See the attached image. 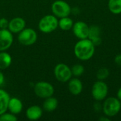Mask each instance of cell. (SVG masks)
<instances>
[{"label":"cell","instance_id":"6da1fadb","mask_svg":"<svg viewBox=\"0 0 121 121\" xmlns=\"http://www.w3.org/2000/svg\"><path fill=\"white\" fill-rule=\"evenodd\" d=\"M95 47L89 38L79 40L74 47V55L82 61H87L94 56Z\"/></svg>","mask_w":121,"mask_h":121},{"label":"cell","instance_id":"7a4b0ae2","mask_svg":"<svg viewBox=\"0 0 121 121\" xmlns=\"http://www.w3.org/2000/svg\"><path fill=\"white\" fill-rule=\"evenodd\" d=\"M121 110V101L114 96L106 97L102 104V112L108 118H112L118 114Z\"/></svg>","mask_w":121,"mask_h":121},{"label":"cell","instance_id":"3957f363","mask_svg":"<svg viewBox=\"0 0 121 121\" xmlns=\"http://www.w3.org/2000/svg\"><path fill=\"white\" fill-rule=\"evenodd\" d=\"M58 27V19L55 15H46L39 21L38 28L44 33H50L55 30Z\"/></svg>","mask_w":121,"mask_h":121},{"label":"cell","instance_id":"277c9868","mask_svg":"<svg viewBox=\"0 0 121 121\" xmlns=\"http://www.w3.org/2000/svg\"><path fill=\"white\" fill-rule=\"evenodd\" d=\"M108 86L104 81L97 80L91 88V96L98 102L104 101L108 96Z\"/></svg>","mask_w":121,"mask_h":121},{"label":"cell","instance_id":"5b68a950","mask_svg":"<svg viewBox=\"0 0 121 121\" xmlns=\"http://www.w3.org/2000/svg\"><path fill=\"white\" fill-rule=\"evenodd\" d=\"M51 10L53 15L59 18L69 16L72 11V9L69 4L63 0L55 1L52 4Z\"/></svg>","mask_w":121,"mask_h":121},{"label":"cell","instance_id":"8992f818","mask_svg":"<svg viewBox=\"0 0 121 121\" xmlns=\"http://www.w3.org/2000/svg\"><path fill=\"white\" fill-rule=\"evenodd\" d=\"M34 92L35 95L41 99H47L54 94L55 89L53 86L48 82H38L34 87Z\"/></svg>","mask_w":121,"mask_h":121},{"label":"cell","instance_id":"52a82bcc","mask_svg":"<svg viewBox=\"0 0 121 121\" xmlns=\"http://www.w3.org/2000/svg\"><path fill=\"white\" fill-rule=\"evenodd\" d=\"M54 75L57 81L62 83L67 82L72 77L71 68L65 63H59L55 67Z\"/></svg>","mask_w":121,"mask_h":121},{"label":"cell","instance_id":"ba28073f","mask_svg":"<svg viewBox=\"0 0 121 121\" xmlns=\"http://www.w3.org/2000/svg\"><path fill=\"white\" fill-rule=\"evenodd\" d=\"M38 38V35L36 32L30 28H24L22 30L18 35V42L26 46L31 45L34 44Z\"/></svg>","mask_w":121,"mask_h":121},{"label":"cell","instance_id":"9c48e42d","mask_svg":"<svg viewBox=\"0 0 121 121\" xmlns=\"http://www.w3.org/2000/svg\"><path fill=\"white\" fill-rule=\"evenodd\" d=\"M72 32L74 35L79 40L88 38L89 31V26L84 22V21H77L74 23L72 26Z\"/></svg>","mask_w":121,"mask_h":121},{"label":"cell","instance_id":"30bf717a","mask_svg":"<svg viewBox=\"0 0 121 121\" xmlns=\"http://www.w3.org/2000/svg\"><path fill=\"white\" fill-rule=\"evenodd\" d=\"M13 37L12 33L8 29H0V52L6 51L12 45Z\"/></svg>","mask_w":121,"mask_h":121},{"label":"cell","instance_id":"8fae6325","mask_svg":"<svg viewBox=\"0 0 121 121\" xmlns=\"http://www.w3.org/2000/svg\"><path fill=\"white\" fill-rule=\"evenodd\" d=\"M26 27V21L21 17H15L9 21L8 29L12 33H19Z\"/></svg>","mask_w":121,"mask_h":121},{"label":"cell","instance_id":"7c38bea8","mask_svg":"<svg viewBox=\"0 0 121 121\" xmlns=\"http://www.w3.org/2000/svg\"><path fill=\"white\" fill-rule=\"evenodd\" d=\"M101 30L97 25H92L89 26L88 38L93 43L95 46L99 45L101 43Z\"/></svg>","mask_w":121,"mask_h":121},{"label":"cell","instance_id":"4fadbf2b","mask_svg":"<svg viewBox=\"0 0 121 121\" xmlns=\"http://www.w3.org/2000/svg\"><path fill=\"white\" fill-rule=\"evenodd\" d=\"M68 89L72 95L78 96L83 91V84L78 77L71 78L68 81Z\"/></svg>","mask_w":121,"mask_h":121},{"label":"cell","instance_id":"5bb4252c","mask_svg":"<svg viewBox=\"0 0 121 121\" xmlns=\"http://www.w3.org/2000/svg\"><path fill=\"white\" fill-rule=\"evenodd\" d=\"M22 109L23 104L19 99L16 97L10 98L8 104V110L9 111L10 113L14 115H17L22 111Z\"/></svg>","mask_w":121,"mask_h":121},{"label":"cell","instance_id":"9a60e30c","mask_svg":"<svg viewBox=\"0 0 121 121\" xmlns=\"http://www.w3.org/2000/svg\"><path fill=\"white\" fill-rule=\"evenodd\" d=\"M43 115L42 108L36 105L31 106L27 108L26 111V118L30 121H37L41 118Z\"/></svg>","mask_w":121,"mask_h":121},{"label":"cell","instance_id":"2e32d148","mask_svg":"<svg viewBox=\"0 0 121 121\" xmlns=\"http://www.w3.org/2000/svg\"><path fill=\"white\" fill-rule=\"evenodd\" d=\"M10 98L9 94L5 90L0 89V115L6 112L8 110V104Z\"/></svg>","mask_w":121,"mask_h":121},{"label":"cell","instance_id":"e0dca14e","mask_svg":"<svg viewBox=\"0 0 121 121\" xmlns=\"http://www.w3.org/2000/svg\"><path fill=\"white\" fill-rule=\"evenodd\" d=\"M45 101L43 102V108L47 112H52L54 111L58 106V101L56 98L50 96L47 99H45Z\"/></svg>","mask_w":121,"mask_h":121},{"label":"cell","instance_id":"ac0fdd59","mask_svg":"<svg viewBox=\"0 0 121 121\" xmlns=\"http://www.w3.org/2000/svg\"><path fill=\"white\" fill-rule=\"evenodd\" d=\"M12 62L11 56L5 51L0 52V70L8 68Z\"/></svg>","mask_w":121,"mask_h":121},{"label":"cell","instance_id":"d6986e66","mask_svg":"<svg viewBox=\"0 0 121 121\" xmlns=\"http://www.w3.org/2000/svg\"><path fill=\"white\" fill-rule=\"evenodd\" d=\"M74 22L71 18L69 16L60 18L58 20V27H60V29L62 30H69L72 28Z\"/></svg>","mask_w":121,"mask_h":121},{"label":"cell","instance_id":"ffe728a7","mask_svg":"<svg viewBox=\"0 0 121 121\" xmlns=\"http://www.w3.org/2000/svg\"><path fill=\"white\" fill-rule=\"evenodd\" d=\"M108 10L113 14L121 13V0H108Z\"/></svg>","mask_w":121,"mask_h":121},{"label":"cell","instance_id":"44dd1931","mask_svg":"<svg viewBox=\"0 0 121 121\" xmlns=\"http://www.w3.org/2000/svg\"><path fill=\"white\" fill-rule=\"evenodd\" d=\"M84 67L80 64H75L71 68L72 76H74V77H81L84 73Z\"/></svg>","mask_w":121,"mask_h":121},{"label":"cell","instance_id":"7402d4cb","mask_svg":"<svg viewBox=\"0 0 121 121\" xmlns=\"http://www.w3.org/2000/svg\"><path fill=\"white\" fill-rule=\"evenodd\" d=\"M96 75L98 80L105 81L107 78H108L110 75V71L106 67H101L97 70Z\"/></svg>","mask_w":121,"mask_h":121},{"label":"cell","instance_id":"603a6c76","mask_svg":"<svg viewBox=\"0 0 121 121\" xmlns=\"http://www.w3.org/2000/svg\"><path fill=\"white\" fill-rule=\"evenodd\" d=\"M18 120L16 115L11 113H4L0 115V121H16Z\"/></svg>","mask_w":121,"mask_h":121},{"label":"cell","instance_id":"cb8c5ba5","mask_svg":"<svg viewBox=\"0 0 121 121\" xmlns=\"http://www.w3.org/2000/svg\"><path fill=\"white\" fill-rule=\"evenodd\" d=\"M9 21L5 18H0V29H6L8 28Z\"/></svg>","mask_w":121,"mask_h":121},{"label":"cell","instance_id":"d4e9b609","mask_svg":"<svg viewBox=\"0 0 121 121\" xmlns=\"http://www.w3.org/2000/svg\"><path fill=\"white\" fill-rule=\"evenodd\" d=\"M114 62L116 65L121 67V54L117 55L114 58Z\"/></svg>","mask_w":121,"mask_h":121},{"label":"cell","instance_id":"484cf974","mask_svg":"<svg viewBox=\"0 0 121 121\" xmlns=\"http://www.w3.org/2000/svg\"><path fill=\"white\" fill-rule=\"evenodd\" d=\"M4 82V76L3 73L0 71V86H1Z\"/></svg>","mask_w":121,"mask_h":121},{"label":"cell","instance_id":"4316f807","mask_svg":"<svg viewBox=\"0 0 121 121\" xmlns=\"http://www.w3.org/2000/svg\"><path fill=\"white\" fill-rule=\"evenodd\" d=\"M117 98L121 101V86L118 89V90L117 91Z\"/></svg>","mask_w":121,"mask_h":121},{"label":"cell","instance_id":"83f0119b","mask_svg":"<svg viewBox=\"0 0 121 121\" xmlns=\"http://www.w3.org/2000/svg\"><path fill=\"white\" fill-rule=\"evenodd\" d=\"M99 120L102 121H110V118H108V116H103V117L100 118H99Z\"/></svg>","mask_w":121,"mask_h":121}]
</instances>
